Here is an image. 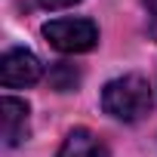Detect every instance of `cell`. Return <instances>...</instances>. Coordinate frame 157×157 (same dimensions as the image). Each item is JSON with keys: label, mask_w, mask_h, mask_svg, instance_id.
<instances>
[{"label": "cell", "mask_w": 157, "mask_h": 157, "mask_svg": "<svg viewBox=\"0 0 157 157\" xmlns=\"http://www.w3.org/2000/svg\"><path fill=\"white\" fill-rule=\"evenodd\" d=\"M154 105V96H151V83L145 80L142 74H123L117 80L105 83L102 90V108L105 114L117 117V120H142Z\"/></svg>", "instance_id": "1"}, {"label": "cell", "mask_w": 157, "mask_h": 157, "mask_svg": "<svg viewBox=\"0 0 157 157\" xmlns=\"http://www.w3.org/2000/svg\"><path fill=\"white\" fill-rule=\"evenodd\" d=\"M43 37L59 52H90L99 43V28L90 19H52L43 25Z\"/></svg>", "instance_id": "2"}, {"label": "cell", "mask_w": 157, "mask_h": 157, "mask_svg": "<svg viewBox=\"0 0 157 157\" xmlns=\"http://www.w3.org/2000/svg\"><path fill=\"white\" fill-rule=\"evenodd\" d=\"M40 74H43V65L28 49H6L3 59H0V83L6 90L31 86L40 80Z\"/></svg>", "instance_id": "3"}, {"label": "cell", "mask_w": 157, "mask_h": 157, "mask_svg": "<svg viewBox=\"0 0 157 157\" xmlns=\"http://www.w3.org/2000/svg\"><path fill=\"white\" fill-rule=\"evenodd\" d=\"M0 117H3V142L10 148H16L28 139V105L22 99L6 96L0 102Z\"/></svg>", "instance_id": "4"}, {"label": "cell", "mask_w": 157, "mask_h": 157, "mask_svg": "<svg viewBox=\"0 0 157 157\" xmlns=\"http://www.w3.org/2000/svg\"><path fill=\"white\" fill-rule=\"evenodd\" d=\"M56 157H108V145L90 129H71Z\"/></svg>", "instance_id": "5"}, {"label": "cell", "mask_w": 157, "mask_h": 157, "mask_svg": "<svg viewBox=\"0 0 157 157\" xmlns=\"http://www.w3.org/2000/svg\"><path fill=\"white\" fill-rule=\"evenodd\" d=\"M49 83H52V90L68 93V90H74L77 83H80V71H77L74 65H68V62H62V65H56L49 71Z\"/></svg>", "instance_id": "6"}, {"label": "cell", "mask_w": 157, "mask_h": 157, "mask_svg": "<svg viewBox=\"0 0 157 157\" xmlns=\"http://www.w3.org/2000/svg\"><path fill=\"white\" fill-rule=\"evenodd\" d=\"M145 6H148V34L157 43V0H145Z\"/></svg>", "instance_id": "7"}, {"label": "cell", "mask_w": 157, "mask_h": 157, "mask_svg": "<svg viewBox=\"0 0 157 157\" xmlns=\"http://www.w3.org/2000/svg\"><path fill=\"white\" fill-rule=\"evenodd\" d=\"M40 6L46 10H65V6H74V3H80V0H37Z\"/></svg>", "instance_id": "8"}]
</instances>
